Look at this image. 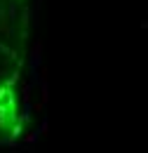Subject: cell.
<instances>
[{
  "label": "cell",
  "instance_id": "cell-1",
  "mask_svg": "<svg viewBox=\"0 0 148 153\" xmlns=\"http://www.w3.org/2000/svg\"><path fill=\"white\" fill-rule=\"evenodd\" d=\"M7 5L10 0H0V68L7 61Z\"/></svg>",
  "mask_w": 148,
  "mask_h": 153
}]
</instances>
